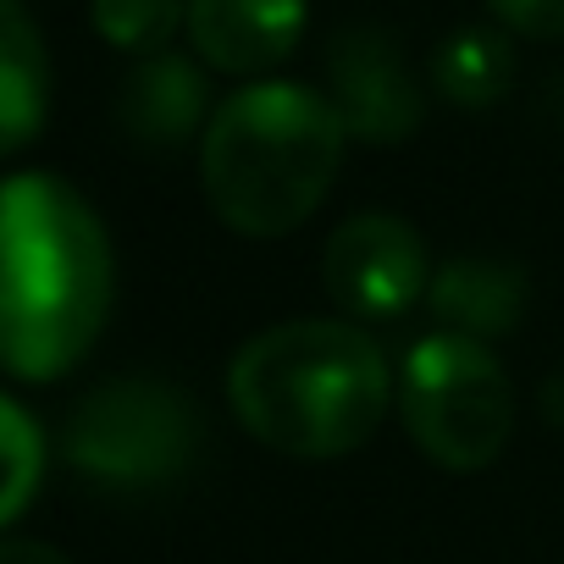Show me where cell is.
Returning a JSON list of instances; mask_svg holds the SVG:
<instances>
[{
  "mask_svg": "<svg viewBox=\"0 0 564 564\" xmlns=\"http://www.w3.org/2000/svg\"><path fill=\"white\" fill-rule=\"evenodd\" d=\"M322 276L333 305H344L360 322H393L421 294H432V260L410 221L388 210L349 216L322 254Z\"/></svg>",
  "mask_w": 564,
  "mask_h": 564,
  "instance_id": "8992f818",
  "label": "cell"
},
{
  "mask_svg": "<svg viewBox=\"0 0 564 564\" xmlns=\"http://www.w3.org/2000/svg\"><path fill=\"white\" fill-rule=\"evenodd\" d=\"M327 84H333L327 100L344 117L349 139L399 144L426 117L421 84H415L399 40L382 29H344L327 51Z\"/></svg>",
  "mask_w": 564,
  "mask_h": 564,
  "instance_id": "52a82bcc",
  "label": "cell"
},
{
  "mask_svg": "<svg viewBox=\"0 0 564 564\" xmlns=\"http://www.w3.org/2000/svg\"><path fill=\"white\" fill-rule=\"evenodd\" d=\"M40 476H45L40 421H34L12 393H0V531H7V525L34 503Z\"/></svg>",
  "mask_w": 564,
  "mask_h": 564,
  "instance_id": "4fadbf2b",
  "label": "cell"
},
{
  "mask_svg": "<svg viewBox=\"0 0 564 564\" xmlns=\"http://www.w3.org/2000/svg\"><path fill=\"white\" fill-rule=\"evenodd\" d=\"M432 78L465 111L498 106L509 95V78H514V45L498 29H481V23L476 29H454L437 45V56H432Z\"/></svg>",
  "mask_w": 564,
  "mask_h": 564,
  "instance_id": "7c38bea8",
  "label": "cell"
},
{
  "mask_svg": "<svg viewBox=\"0 0 564 564\" xmlns=\"http://www.w3.org/2000/svg\"><path fill=\"white\" fill-rule=\"evenodd\" d=\"M349 128L327 95L271 78L227 95L199 133V183L221 227L282 238L305 227L344 166Z\"/></svg>",
  "mask_w": 564,
  "mask_h": 564,
  "instance_id": "3957f363",
  "label": "cell"
},
{
  "mask_svg": "<svg viewBox=\"0 0 564 564\" xmlns=\"http://www.w3.org/2000/svg\"><path fill=\"white\" fill-rule=\"evenodd\" d=\"M62 454L100 487H166L188 476L199 454V410L166 382L117 377L73 404Z\"/></svg>",
  "mask_w": 564,
  "mask_h": 564,
  "instance_id": "5b68a950",
  "label": "cell"
},
{
  "mask_svg": "<svg viewBox=\"0 0 564 564\" xmlns=\"http://www.w3.org/2000/svg\"><path fill=\"white\" fill-rule=\"evenodd\" d=\"M311 18V0H188V40L216 73L249 78L289 62Z\"/></svg>",
  "mask_w": 564,
  "mask_h": 564,
  "instance_id": "ba28073f",
  "label": "cell"
},
{
  "mask_svg": "<svg viewBox=\"0 0 564 564\" xmlns=\"http://www.w3.org/2000/svg\"><path fill=\"white\" fill-rule=\"evenodd\" d=\"M542 410H547L553 426H564V377H553V382L542 388Z\"/></svg>",
  "mask_w": 564,
  "mask_h": 564,
  "instance_id": "e0dca14e",
  "label": "cell"
},
{
  "mask_svg": "<svg viewBox=\"0 0 564 564\" xmlns=\"http://www.w3.org/2000/svg\"><path fill=\"white\" fill-rule=\"evenodd\" d=\"M205 106H210L205 73L177 51L144 56L117 95V117L128 139H139L144 150H177L183 139H194V128L205 122Z\"/></svg>",
  "mask_w": 564,
  "mask_h": 564,
  "instance_id": "9c48e42d",
  "label": "cell"
},
{
  "mask_svg": "<svg viewBox=\"0 0 564 564\" xmlns=\"http://www.w3.org/2000/svg\"><path fill=\"white\" fill-rule=\"evenodd\" d=\"M51 111V56L23 0H0V161L18 155Z\"/></svg>",
  "mask_w": 564,
  "mask_h": 564,
  "instance_id": "30bf717a",
  "label": "cell"
},
{
  "mask_svg": "<svg viewBox=\"0 0 564 564\" xmlns=\"http://www.w3.org/2000/svg\"><path fill=\"white\" fill-rule=\"evenodd\" d=\"M238 426L294 459L355 454L393 404V366L355 322H282L227 366Z\"/></svg>",
  "mask_w": 564,
  "mask_h": 564,
  "instance_id": "7a4b0ae2",
  "label": "cell"
},
{
  "mask_svg": "<svg viewBox=\"0 0 564 564\" xmlns=\"http://www.w3.org/2000/svg\"><path fill=\"white\" fill-rule=\"evenodd\" d=\"M111 294L117 265L95 205L56 172L0 177V371L67 377L106 333Z\"/></svg>",
  "mask_w": 564,
  "mask_h": 564,
  "instance_id": "6da1fadb",
  "label": "cell"
},
{
  "mask_svg": "<svg viewBox=\"0 0 564 564\" xmlns=\"http://www.w3.org/2000/svg\"><path fill=\"white\" fill-rule=\"evenodd\" d=\"M95 34L133 56H161L177 23L188 18V0H89Z\"/></svg>",
  "mask_w": 564,
  "mask_h": 564,
  "instance_id": "5bb4252c",
  "label": "cell"
},
{
  "mask_svg": "<svg viewBox=\"0 0 564 564\" xmlns=\"http://www.w3.org/2000/svg\"><path fill=\"white\" fill-rule=\"evenodd\" d=\"M432 311L437 322H448V333L459 338H498L520 322L525 311V271L509 265V260H476V254H459L448 260L437 276H432Z\"/></svg>",
  "mask_w": 564,
  "mask_h": 564,
  "instance_id": "8fae6325",
  "label": "cell"
},
{
  "mask_svg": "<svg viewBox=\"0 0 564 564\" xmlns=\"http://www.w3.org/2000/svg\"><path fill=\"white\" fill-rule=\"evenodd\" d=\"M0 564H73L62 547L51 542H34V536H7L0 542Z\"/></svg>",
  "mask_w": 564,
  "mask_h": 564,
  "instance_id": "2e32d148",
  "label": "cell"
},
{
  "mask_svg": "<svg viewBox=\"0 0 564 564\" xmlns=\"http://www.w3.org/2000/svg\"><path fill=\"white\" fill-rule=\"evenodd\" d=\"M399 421L443 470H481L514 432V388L492 349L459 333L421 338L399 366Z\"/></svg>",
  "mask_w": 564,
  "mask_h": 564,
  "instance_id": "277c9868",
  "label": "cell"
},
{
  "mask_svg": "<svg viewBox=\"0 0 564 564\" xmlns=\"http://www.w3.org/2000/svg\"><path fill=\"white\" fill-rule=\"evenodd\" d=\"M487 12L525 40H564V0H487Z\"/></svg>",
  "mask_w": 564,
  "mask_h": 564,
  "instance_id": "9a60e30c",
  "label": "cell"
}]
</instances>
